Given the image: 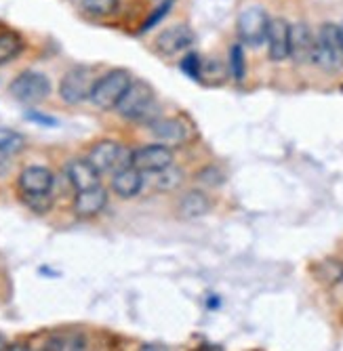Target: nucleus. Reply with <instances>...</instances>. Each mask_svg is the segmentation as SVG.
<instances>
[{
  "label": "nucleus",
  "instance_id": "f257e3e1",
  "mask_svg": "<svg viewBox=\"0 0 343 351\" xmlns=\"http://www.w3.org/2000/svg\"><path fill=\"white\" fill-rule=\"evenodd\" d=\"M131 82H133V76L124 68H116V70L104 74L102 78H97L95 86L91 90L93 106L99 110H116L118 101L122 99V95L127 93Z\"/></svg>",
  "mask_w": 343,
  "mask_h": 351
},
{
  "label": "nucleus",
  "instance_id": "f03ea898",
  "mask_svg": "<svg viewBox=\"0 0 343 351\" xmlns=\"http://www.w3.org/2000/svg\"><path fill=\"white\" fill-rule=\"evenodd\" d=\"M154 110H156L154 88L143 80H133L116 106V112L124 120H147V116Z\"/></svg>",
  "mask_w": 343,
  "mask_h": 351
},
{
  "label": "nucleus",
  "instance_id": "7ed1b4c3",
  "mask_svg": "<svg viewBox=\"0 0 343 351\" xmlns=\"http://www.w3.org/2000/svg\"><path fill=\"white\" fill-rule=\"evenodd\" d=\"M311 63L324 72H337L343 68V47L339 38V25L335 23H324L316 36L314 45V59Z\"/></svg>",
  "mask_w": 343,
  "mask_h": 351
},
{
  "label": "nucleus",
  "instance_id": "20e7f679",
  "mask_svg": "<svg viewBox=\"0 0 343 351\" xmlns=\"http://www.w3.org/2000/svg\"><path fill=\"white\" fill-rule=\"evenodd\" d=\"M86 160L97 169V173H116L120 169L133 167V152L116 141H99L91 147Z\"/></svg>",
  "mask_w": 343,
  "mask_h": 351
},
{
  "label": "nucleus",
  "instance_id": "39448f33",
  "mask_svg": "<svg viewBox=\"0 0 343 351\" xmlns=\"http://www.w3.org/2000/svg\"><path fill=\"white\" fill-rule=\"evenodd\" d=\"M95 70L88 66H76L66 72V76L59 82V97L68 106H78L91 99V90L95 86Z\"/></svg>",
  "mask_w": 343,
  "mask_h": 351
},
{
  "label": "nucleus",
  "instance_id": "423d86ee",
  "mask_svg": "<svg viewBox=\"0 0 343 351\" xmlns=\"http://www.w3.org/2000/svg\"><path fill=\"white\" fill-rule=\"evenodd\" d=\"M9 93L13 95V99L25 106H34L45 101L51 95V80L34 70L21 72L13 82L9 84Z\"/></svg>",
  "mask_w": 343,
  "mask_h": 351
},
{
  "label": "nucleus",
  "instance_id": "0eeeda50",
  "mask_svg": "<svg viewBox=\"0 0 343 351\" xmlns=\"http://www.w3.org/2000/svg\"><path fill=\"white\" fill-rule=\"evenodd\" d=\"M268 25H270V17L261 7H246L240 15H238V38L242 45L248 47H259L265 40L268 34Z\"/></svg>",
  "mask_w": 343,
  "mask_h": 351
},
{
  "label": "nucleus",
  "instance_id": "6e6552de",
  "mask_svg": "<svg viewBox=\"0 0 343 351\" xmlns=\"http://www.w3.org/2000/svg\"><path fill=\"white\" fill-rule=\"evenodd\" d=\"M173 149L165 143H152L143 145L133 152V167L139 169L141 173H161L163 169L173 165Z\"/></svg>",
  "mask_w": 343,
  "mask_h": 351
},
{
  "label": "nucleus",
  "instance_id": "1a4fd4ad",
  "mask_svg": "<svg viewBox=\"0 0 343 351\" xmlns=\"http://www.w3.org/2000/svg\"><path fill=\"white\" fill-rule=\"evenodd\" d=\"M314 45H316V36L311 34V29L307 27V23H295V25H291L289 57L295 63H299V66L311 63V59H314Z\"/></svg>",
  "mask_w": 343,
  "mask_h": 351
},
{
  "label": "nucleus",
  "instance_id": "9d476101",
  "mask_svg": "<svg viewBox=\"0 0 343 351\" xmlns=\"http://www.w3.org/2000/svg\"><path fill=\"white\" fill-rule=\"evenodd\" d=\"M150 131L156 137V141L165 143L169 147L183 145L190 139L188 126H185L179 118H156L154 122H150Z\"/></svg>",
  "mask_w": 343,
  "mask_h": 351
},
{
  "label": "nucleus",
  "instance_id": "9b49d317",
  "mask_svg": "<svg viewBox=\"0 0 343 351\" xmlns=\"http://www.w3.org/2000/svg\"><path fill=\"white\" fill-rule=\"evenodd\" d=\"M289 38H291V25L287 23V19L276 17L270 19L268 25V55L272 61H285L289 57Z\"/></svg>",
  "mask_w": 343,
  "mask_h": 351
},
{
  "label": "nucleus",
  "instance_id": "f8f14e48",
  "mask_svg": "<svg viewBox=\"0 0 343 351\" xmlns=\"http://www.w3.org/2000/svg\"><path fill=\"white\" fill-rule=\"evenodd\" d=\"M192 43H194V32L188 25H171L156 38V49H158V53L169 57L192 47Z\"/></svg>",
  "mask_w": 343,
  "mask_h": 351
},
{
  "label": "nucleus",
  "instance_id": "ddd939ff",
  "mask_svg": "<svg viewBox=\"0 0 343 351\" xmlns=\"http://www.w3.org/2000/svg\"><path fill=\"white\" fill-rule=\"evenodd\" d=\"M17 185L21 194H49L55 185V177L47 167H27L21 171Z\"/></svg>",
  "mask_w": 343,
  "mask_h": 351
},
{
  "label": "nucleus",
  "instance_id": "4468645a",
  "mask_svg": "<svg viewBox=\"0 0 343 351\" xmlns=\"http://www.w3.org/2000/svg\"><path fill=\"white\" fill-rule=\"evenodd\" d=\"M108 206V191L102 185L88 187L82 191H76L74 198V213L82 219L95 217Z\"/></svg>",
  "mask_w": 343,
  "mask_h": 351
},
{
  "label": "nucleus",
  "instance_id": "2eb2a0df",
  "mask_svg": "<svg viewBox=\"0 0 343 351\" xmlns=\"http://www.w3.org/2000/svg\"><path fill=\"white\" fill-rule=\"evenodd\" d=\"M143 187V173L135 167H127V169H120L114 173L112 179V189L114 194L122 200H131L135 198Z\"/></svg>",
  "mask_w": 343,
  "mask_h": 351
},
{
  "label": "nucleus",
  "instance_id": "dca6fc26",
  "mask_svg": "<svg viewBox=\"0 0 343 351\" xmlns=\"http://www.w3.org/2000/svg\"><path fill=\"white\" fill-rule=\"evenodd\" d=\"M66 175L76 191L99 185V173L88 160H70L66 167Z\"/></svg>",
  "mask_w": 343,
  "mask_h": 351
},
{
  "label": "nucleus",
  "instance_id": "f3484780",
  "mask_svg": "<svg viewBox=\"0 0 343 351\" xmlns=\"http://www.w3.org/2000/svg\"><path fill=\"white\" fill-rule=\"evenodd\" d=\"M211 210V200L204 191L200 189H190L181 196L177 204V215L181 219H198Z\"/></svg>",
  "mask_w": 343,
  "mask_h": 351
},
{
  "label": "nucleus",
  "instance_id": "a211bd4d",
  "mask_svg": "<svg viewBox=\"0 0 343 351\" xmlns=\"http://www.w3.org/2000/svg\"><path fill=\"white\" fill-rule=\"evenodd\" d=\"M47 351H82L86 349V339L80 332H57L45 343Z\"/></svg>",
  "mask_w": 343,
  "mask_h": 351
},
{
  "label": "nucleus",
  "instance_id": "6ab92c4d",
  "mask_svg": "<svg viewBox=\"0 0 343 351\" xmlns=\"http://www.w3.org/2000/svg\"><path fill=\"white\" fill-rule=\"evenodd\" d=\"M314 276L324 286H337L343 282V261L339 259H324L314 265Z\"/></svg>",
  "mask_w": 343,
  "mask_h": 351
},
{
  "label": "nucleus",
  "instance_id": "aec40b11",
  "mask_svg": "<svg viewBox=\"0 0 343 351\" xmlns=\"http://www.w3.org/2000/svg\"><path fill=\"white\" fill-rule=\"evenodd\" d=\"M23 51V38L13 29L0 32V66H5Z\"/></svg>",
  "mask_w": 343,
  "mask_h": 351
},
{
  "label": "nucleus",
  "instance_id": "412c9836",
  "mask_svg": "<svg viewBox=\"0 0 343 351\" xmlns=\"http://www.w3.org/2000/svg\"><path fill=\"white\" fill-rule=\"evenodd\" d=\"M25 149V137L7 126H0V154L15 156Z\"/></svg>",
  "mask_w": 343,
  "mask_h": 351
},
{
  "label": "nucleus",
  "instance_id": "4be33fe9",
  "mask_svg": "<svg viewBox=\"0 0 343 351\" xmlns=\"http://www.w3.org/2000/svg\"><path fill=\"white\" fill-rule=\"evenodd\" d=\"M183 183V171L177 167H167L161 173H156V189L158 191H175Z\"/></svg>",
  "mask_w": 343,
  "mask_h": 351
},
{
  "label": "nucleus",
  "instance_id": "5701e85b",
  "mask_svg": "<svg viewBox=\"0 0 343 351\" xmlns=\"http://www.w3.org/2000/svg\"><path fill=\"white\" fill-rule=\"evenodd\" d=\"M80 5L91 17H110L118 11V0H82Z\"/></svg>",
  "mask_w": 343,
  "mask_h": 351
},
{
  "label": "nucleus",
  "instance_id": "b1692460",
  "mask_svg": "<svg viewBox=\"0 0 343 351\" xmlns=\"http://www.w3.org/2000/svg\"><path fill=\"white\" fill-rule=\"evenodd\" d=\"M179 68L190 80H200L202 78V61H200V55L194 53V51L188 53L179 61Z\"/></svg>",
  "mask_w": 343,
  "mask_h": 351
},
{
  "label": "nucleus",
  "instance_id": "393cba45",
  "mask_svg": "<svg viewBox=\"0 0 343 351\" xmlns=\"http://www.w3.org/2000/svg\"><path fill=\"white\" fill-rule=\"evenodd\" d=\"M230 74L234 80H244L246 74V61H244V51L242 45H234L230 49Z\"/></svg>",
  "mask_w": 343,
  "mask_h": 351
},
{
  "label": "nucleus",
  "instance_id": "a878e982",
  "mask_svg": "<svg viewBox=\"0 0 343 351\" xmlns=\"http://www.w3.org/2000/svg\"><path fill=\"white\" fill-rule=\"evenodd\" d=\"M23 202L27 204V208H32L38 215L49 213L51 206H53L51 191H49V194H23Z\"/></svg>",
  "mask_w": 343,
  "mask_h": 351
},
{
  "label": "nucleus",
  "instance_id": "bb28decb",
  "mask_svg": "<svg viewBox=\"0 0 343 351\" xmlns=\"http://www.w3.org/2000/svg\"><path fill=\"white\" fill-rule=\"evenodd\" d=\"M196 179L200 181V183H204V185H209V187H220L224 181H226V175L217 169V167H206V169H202L198 175H196Z\"/></svg>",
  "mask_w": 343,
  "mask_h": 351
},
{
  "label": "nucleus",
  "instance_id": "cd10ccee",
  "mask_svg": "<svg viewBox=\"0 0 343 351\" xmlns=\"http://www.w3.org/2000/svg\"><path fill=\"white\" fill-rule=\"evenodd\" d=\"M27 122H34V124H40V126H47V129H53V126H57L59 124V120L57 118H53V116H49V114H43V112H36V110H29V112H25V116H23Z\"/></svg>",
  "mask_w": 343,
  "mask_h": 351
},
{
  "label": "nucleus",
  "instance_id": "c85d7f7f",
  "mask_svg": "<svg viewBox=\"0 0 343 351\" xmlns=\"http://www.w3.org/2000/svg\"><path fill=\"white\" fill-rule=\"evenodd\" d=\"M173 7V3H161V7L158 9H156V13L143 23V27H141V32H147V29H152L156 23H158L161 19H165L167 17V13H169V9Z\"/></svg>",
  "mask_w": 343,
  "mask_h": 351
},
{
  "label": "nucleus",
  "instance_id": "c756f323",
  "mask_svg": "<svg viewBox=\"0 0 343 351\" xmlns=\"http://www.w3.org/2000/svg\"><path fill=\"white\" fill-rule=\"evenodd\" d=\"M3 349H9V343H7V339L3 335H0V351H3Z\"/></svg>",
  "mask_w": 343,
  "mask_h": 351
},
{
  "label": "nucleus",
  "instance_id": "7c9ffc66",
  "mask_svg": "<svg viewBox=\"0 0 343 351\" xmlns=\"http://www.w3.org/2000/svg\"><path fill=\"white\" fill-rule=\"evenodd\" d=\"M339 38H341V47H343V25H339Z\"/></svg>",
  "mask_w": 343,
  "mask_h": 351
},
{
  "label": "nucleus",
  "instance_id": "2f4dec72",
  "mask_svg": "<svg viewBox=\"0 0 343 351\" xmlns=\"http://www.w3.org/2000/svg\"><path fill=\"white\" fill-rule=\"evenodd\" d=\"M158 3H173V0H158Z\"/></svg>",
  "mask_w": 343,
  "mask_h": 351
}]
</instances>
